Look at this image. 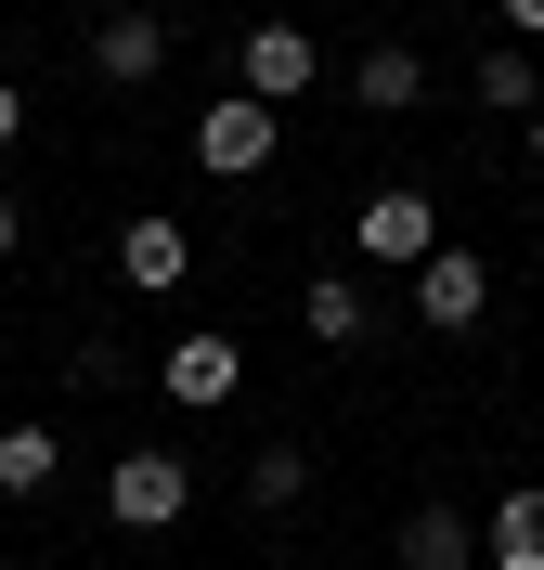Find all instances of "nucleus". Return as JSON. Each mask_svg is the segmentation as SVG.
<instances>
[{"mask_svg": "<svg viewBox=\"0 0 544 570\" xmlns=\"http://www.w3.org/2000/svg\"><path fill=\"white\" fill-rule=\"evenodd\" d=\"M105 505H117V532H181L195 466H181V454H117V466H105Z\"/></svg>", "mask_w": 544, "mask_h": 570, "instance_id": "1", "label": "nucleus"}, {"mask_svg": "<svg viewBox=\"0 0 544 570\" xmlns=\"http://www.w3.org/2000/svg\"><path fill=\"white\" fill-rule=\"evenodd\" d=\"M273 142H286V130H273V105L220 91V105L195 117V169H208V181H259V169H273Z\"/></svg>", "mask_w": 544, "mask_h": 570, "instance_id": "2", "label": "nucleus"}, {"mask_svg": "<svg viewBox=\"0 0 544 570\" xmlns=\"http://www.w3.org/2000/svg\"><path fill=\"white\" fill-rule=\"evenodd\" d=\"M479 312H493V259L479 247H428L415 259V324H428V337H467Z\"/></svg>", "mask_w": 544, "mask_h": 570, "instance_id": "3", "label": "nucleus"}, {"mask_svg": "<svg viewBox=\"0 0 544 570\" xmlns=\"http://www.w3.org/2000/svg\"><path fill=\"white\" fill-rule=\"evenodd\" d=\"M311 78H325V52H311L298 27H247V39H234V91H247V105H273V117H286Z\"/></svg>", "mask_w": 544, "mask_h": 570, "instance_id": "4", "label": "nucleus"}, {"mask_svg": "<svg viewBox=\"0 0 544 570\" xmlns=\"http://www.w3.org/2000/svg\"><path fill=\"white\" fill-rule=\"evenodd\" d=\"M91 66H105L117 91H144V78L169 66V13H144V0H117L105 27H91Z\"/></svg>", "mask_w": 544, "mask_h": 570, "instance_id": "5", "label": "nucleus"}, {"mask_svg": "<svg viewBox=\"0 0 544 570\" xmlns=\"http://www.w3.org/2000/svg\"><path fill=\"white\" fill-rule=\"evenodd\" d=\"M350 234H363L376 259H402V273H415V259L441 247V208L415 195V181H389V195H363V220H350Z\"/></svg>", "mask_w": 544, "mask_h": 570, "instance_id": "6", "label": "nucleus"}, {"mask_svg": "<svg viewBox=\"0 0 544 570\" xmlns=\"http://www.w3.org/2000/svg\"><path fill=\"white\" fill-rule=\"evenodd\" d=\"M234 390H247V351L234 337H169V402L181 415H220Z\"/></svg>", "mask_w": 544, "mask_h": 570, "instance_id": "7", "label": "nucleus"}, {"mask_svg": "<svg viewBox=\"0 0 544 570\" xmlns=\"http://www.w3.org/2000/svg\"><path fill=\"white\" fill-rule=\"evenodd\" d=\"M181 273H195V234H181L169 208H144L130 234H117V285H144V298H169Z\"/></svg>", "mask_w": 544, "mask_h": 570, "instance_id": "8", "label": "nucleus"}, {"mask_svg": "<svg viewBox=\"0 0 544 570\" xmlns=\"http://www.w3.org/2000/svg\"><path fill=\"white\" fill-rule=\"evenodd\" d=\"M350 105H363V117H402V105H428V52H415V39H376V52L350 66Z\"/></svg>", "mask_w": 544, "mask_h": 570, "instance_id": "9", "label": "nucleus"}, {"mask_svg": "<svg viewBox=\"0 0 544 570\" xmlns=\"http://www.w3.org/2000/svg\"><path fill=\"white\" fill-rule=\"evenodd\" d=\"M402 570H479V519L467 505H415L402 519Z\"/></svg>", "mask_w": 544, "mask_h": 570, "instance_id": "10", "label": "nucleus"}, {"mask_svg": "<svg viewBox=\"0 0 544 570\" xmlns=\"http://www.w3.org/2000/svg\"><path fill=\"white\" fill-rule=\"evenodd\" d=\"M298 324H311L325 351H363V337H376V312H363V285H350V273H311V298H298Z\"/></svg>", "mask_w": 544, "mask_h": 570, "instance_id": "11", "label": "nucleus"}, {"mask_svg": "<svg viewBox=\"0 0 544 570\" xmlns=\"http://www.w3.org/2000/svg\"><path fill=\"white\" fill-rule=\"evenodd\" d=\"M479 558H493V570H544V480L493 505V532H479Z\"/></svg>", "mask_w": 544, "mask_h": 570, "instance_id": "12", "label": "nucleus"}, {"mask_svg": "<svg viewBox=\"0 0 544 570\" xmlns=\"http://www.w3.org/2000/svg\"><path fill=\"white\" fill-rule=\"evenodd\" d=\"M52 466H66V441H52L39 415H13V428H0V493H13V505H27V493H52Z\"/></svg>", "mask_w": 544, "mask_h": 570, "instance_id": "13", "label": "nucleus"}, {"mask_svg": "<svg viewBox=\"0 0 544 570\" xmlns=\"http://www.w3.org/2000/svg\"><path fill=\"white\" fill-rule=\"evenodd\" d=\"M479 105H493V117H532V105H544V78H532L518 39H506V52H479Z\"/></svg>", "mask_w": 544, "mask_h": 570, "instance_id": "14", "label": "nucleus"}, {"mask_svg": "<svg viewBox=\"0 0 544 570\" xmlns=\"http://www.w3.org/2000/svg\"><path fill=\"white\" fill-rule=\"evenodd\" d=\"M298 493H311V454H286V441H259V454H247V505L273 519V505H298Z\"/></svg>", "mask_w": 544, "mask_h": 570, "instance_id": "15", "label": "nucleus"}, {"mask_svg": "<svg viewBox=\"0 0 544 570\" xmlns=\"http://www.w3.org/2000/svg\"><path fill=\"white\" fill-rule=\"evenodd\" d=\"M13 130H27V91H13V78H0V142H13Z\"/></svg>", "mask_w": 544, "mask_h": 570, "instance_id": "16", "label": "nucleus"}, {"mask_svg": "<svg viewBox=\"0 0 544 570\" xmlns=\"http://www.w3.org/2000/svg\"><path fill=\"white\" fill-rule=\"evenodd\" d=\"M506 27H518V39H544V0H506Z\"/></svg>", "mask_w": 544, "mask_h": 570, "instance_id": "17", "label": "nucleus"}, {"mask_svg": "<svg viewBox=\"0 0 544 570\" xmlns=\"http://www.w3.org/2000/svg\"><path fill=\"white\" fill-rule=\"evenodd\" d=\"M0 259H13V195H0Z\"/></svg>", "mask_w": 544, "mask_h": 570, "instance_id": "18", "label": "nucleus"}, {"mask_svg": "<svg viewBox=\"0 0 544 570\" xmlns=\"http://www.w3.org/2000/svg\"><path fill=\"white\" fill-rule=\"evenodd\" d=\"M532 169H544V105H532Z\"/></svg>", "mask_w": 544, "mask_h": 570, "instance_id": "19", "label": "nucleus"}, {"mask_svg": "<svg viewBox=\"0 0 544 570\" xmlns=\"http://www.w3.org/2000/svg\"><path fill=\"white\" fill-rule=\"evenodd\" d=\"M91 13H117V0H91Z\"/></svg>", "mask_w": 544, "mask_h": 570, "instance_id": "20", "label": "nucleus"}]
</instances>
